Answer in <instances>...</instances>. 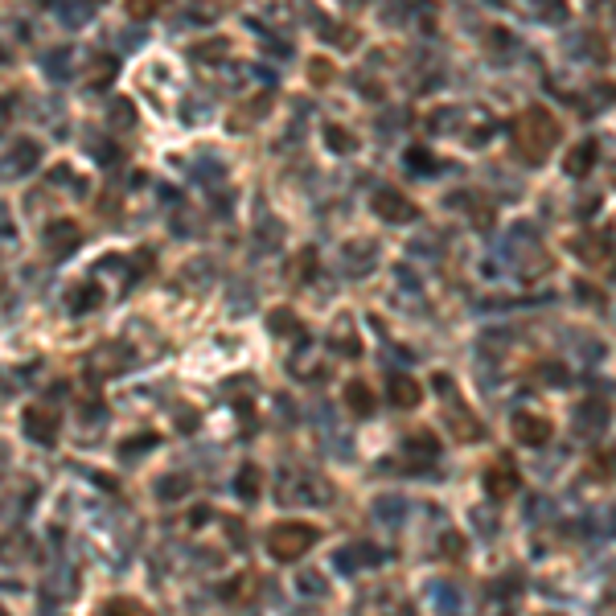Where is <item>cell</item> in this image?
<instances>
[{"label":"cell","mask_w":616,"mask_h":616,"mask_svg":"<svg viewBox=\"0 0 616 616\" xmlns=\"http://www.w3.org/2000/svg\"><path fill=\"white\" fill-rule=\"evenodd\" d=\"M518 485H522V477H518V469L509 465V460H493L489 473H485V493H489L493 501L514 498V493H518Z\"/></svg>","instance_id":"obj_5"},{"label":"cell","mask_w":616,"mask_h":616,"mask_svg":"<svg viewBox=\"0 0 616 616\" xmlns=\"http://www.w3.org/2000/svg\"><path fill=\"white\" fill-rule=\"evenodd\" d=\"M108 616H152L144 604H136V600H111Z\"/></svg>","instance_id":"obj_8"},{"label":"cell","mask_w":616,"mask_h":616,"mask_svg":"<svg viewBox=\"0 0 616 616\" xmlns=\"http://www.w3.org/2000/svg\"><path fill=\"white\" fill-rule=\"evenodd\" d=\"M239 493H242V498H255V493H260V469H255V465L242 469V477H239Z\"/></svg>","instance_id":"obj_9"},{"label":"cell","mask_w":616,"mask_h":616,"mask_svg":"<svg viewBox=\"0 0 616 616\" xmlns=\"http://www.w3.org/2000/svg\"><path fill=\"white\" fill-rule=\"evenodd\" d=\"M128 5H132V13H140V17H148L152 9H161L165 0H128Z\"/></svg>","instance_id":"obj_10"},{"label":"cell","mask_w":616,"mask_h":616,"mask_svg":"<svg viewBox=\"0 0 616 616\" xmlns=\"http://www.w3.org/2000/svg\"><path fill=\"white\" fill-rule=\"evenodd\" d=\"M391 399L399 403L403 411H411V407H420L423 391H420V383H415L411 374H394V378H391Z\"/></svg>","instance_id":"obj_6"},{"label":"cell","mask_w":616,"mask_h":616,"mask_svg":"<svg viewBox=\"0 0 616 616\" xmlns=\"http://www.w3.org/2000/svg\"><path fill=\"white\" fill-rule=\"evenodd\" d=\"M509 428H514V440H518V444H526V448L546 444V440H551V431H554L551 420H546V415H535V411H518Z\"/></svg>","instance_id":"obj_3"},{"label":"cell","mask_w":616,"mask_h":616,"mask_svg":"<svg viewBox=\"0 0 616 616\" xmlns=\"http://www.w3.org/2000/svg\"><path fill=\"white\" fill-rule=\"evenodd\" d=\"M58 423H62L58 407H45V403H33V407H25V431H29L33 440H42V444H54Z\"/></svg>","instance_id":"obj_4"},{"label":"cell","mask_w":616,"mask_h":616,"mask_svg":"<svg viewBox=\"0 0 616 616\" xmlns=\"http://www.w3.org/2000/svg\"><path fill=\"white\" fill-rule=\"evenodd\" d=\"M317 538H321V530H317L313 522H276V526L268 530V551H271V559L292 563V559H300Z\"/></svg>","instance_id":"obj_1"},{"label":"cell","mask_w":616,"mask_h":616,"mask_svg":"<svg viewBox=\"0 0 616 616\" xmlns=\"http://www.w3.org/2000/svg\"><path fill=\"white\" fill-rule=\"evenodd\" d=\"M346 407L354 411V415H370V411H374V391H370L362 378L346 383Z\"/></svg>","instance_id":"obj_7"},{"label":"cell","mask_w":616,"mask_h":616,"mask_svg":"<svg viewBox=\"0 0 616 616\" xmlns=\"http://www.w3.org/2000/svg\"><path fill=\"white\" fill-rule=\"evenodd\" d=\"M0 616H9V612H5V608H0Z\"/></svg>","instance_id":"obj_11"},{"label":"cell","mask_w":616,"mask_h":616,"mask_svg":"<svg viewBox=\"0 0 616 616\" xmlns=\"http://www.w3.org/2000/svg\"><path fill=\"white\" fill-rule=\"evenodd\" d=\"M554 136H559V128H554V119L546 116L543 108L526 111V116L518 119V144H522V152H526V156H535V161L554 144Z\"/></svg>","instance_id":"obj_2"}]
</instances>
